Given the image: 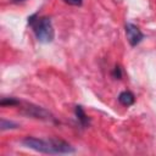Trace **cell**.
Segmentation results:
<instances>
[{"mask_svg":"<svg viewBox=\"0 0 156 156\" xmlns=\"http://www.w3.org/2000/svg\"><path fill=\"white\" fill-rule=\"evenodd\" d=\"M23 144L35 151L44 152V154H68L73 152V149L69 144L57 140V139H50V140H43L37 139L32 136H27L23 140Z\"/></svg>","mask_w":156,"mask_h":156,"instance_id":"obj_1","label":"cell"},{"mask_svg":"<svg viewBox=\"0 0 156 156\" xmlns=\"http://www.w3.org/2000/svg\"><path fill=\"white\" fill-rule=\"evenodd\" d=\"M34 17H30L29 23L33 26V30L35 33V37L41 43H50L54 39V28L51 24V21L48 17H40L38 20H33Z\"/></svg>","mask_w":156,"mask_h":156,"instance_id":"obj_2","label":"cell"},{"mask_svg":"<svg viewBox=\"0 0 156 156\" xmlns=\"http://www.w3.org/2000/svg\"><path fill=\"white\" fill-rule=\"evenodd\" d=\"M126 35H127V39L129 41L130 45H136L140 43V40L143 39V33L140 32V29L132 24V23H127L126 24Z\"/></svg>","mask_w":156,"mask_h":156,"instance_id":"obj_3","label":"cell"},{"mask_svg":"<svg viewBox=\"0 0 156 156\" xmlns=\"http://www.w3.org/2000/svg\"><path fill=\"white\" fill-rule=\"evenodd\" d=\"M118 100L124 106H130L134 104V95L130 91H122L118 96Z\"/></svg>","mask_w":156,"mask_h":156,"instance_id":"obj_4","label":"cell"},{"mask_svg":"<svg viewBox=\"0 0 156 156\" xmlns=\"http://www.w3.org/2000/svg\"><path fill=\"white\" fill-rule=\"evenodd\" d=\"M76 115H77L78 119L80 121V123H82L83 126H87V124L89 123V119H88L87 115L84 113V111H83V108H82L80 106H77V107H76Z\"/></svg>","mask_w":156,"mask_h":156,"instance_id":"obj_5","label":"cell"},{"mask_svg":"<svg viewBox=\"0 0 156 156\" xmlns=\"http://www.w3.org/2000/svg\"><path fill=\"white\" fill-rule=\"evenodd\" d=\"M17 124L13 123V122H7L5 119L1 121V129H6V128H16Z\"/></svg>","mask_w":156,"mask_h":156,"instance_id":"obj_6","label":"cell"},{"mask_svg":"<svg viewBox=\"0 0 156 156\" xmlns=\"http://www.w3.org/2000/svg\"><path fill=\"white\" fill-rule=\"evenodd\" d=\"M0 104H1V105H6V104H7V105H16L17 101L13 100V99H10V100H5V99H4V100H1Z\"/></svg>","mask_w":156,"mask_h":156,"instance_id":"obj_7","label":"cell"},{"mask_svg":"<svg viewBox=\"0 0 156 156\" xmlns=\"http://www.w3.org/2000/svg\"><path fill=\"white\" fill-rule=\"evenodd\" d=\"M82 1H83V0H65V2H67V4H69V5H73V6L80 5Z\"/></svg>","mask_w":156,"mask_h":156,"instance_id":"obj_8","label":"cell"},{"mask_svg":"<svg viewBox=\"0 0 156 156\" xmlns=\"http://www.w3.org/2000/svg\"><path fill=\"white\" fill-rule=\"evenodd\" d=\"M16 1H22V0H16Z\"/></svg>","mask_w":156,"mask_h":156,"instance_id":"obj_9","label":"cell"}]
</instances>
